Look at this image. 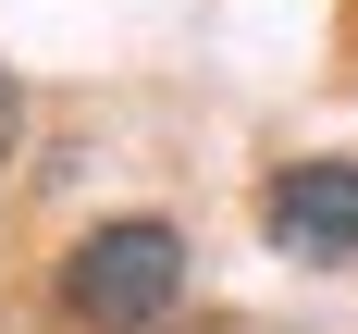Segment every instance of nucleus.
<instances>
[{"instance_id": "nucleus-1", "label": "nucleus", "mask_w": 358, "mask_h": 334, "mask_svg": "<svg viewBox=\"0 0 358 334\" xmlns=\"http://www.w3.org/2000/svg\"><path fill=\"white\" fill-rule=\"evenodd\" d=\"M185 297H198V248H185V223L161 211H99L50 260V309L74 334H173Z\"/></svg>"}, {"instance_id": "nucleus-2", "label": "nucleus", "mask_w": 358, "mask_h": 334, "mask_svg": "<svg viewBox=\"0 0 358 334\" xmlns=\"http://www.w3.org/2000/svg\"><path fill=\"white\" fill-rule=\"evenodd\" d=\"M248 211H259V248L309 260V272L358 260V148H309V161H272Z\"/></svg>"}, {"instance_id": "nucleus-3", "label": "nucleus", "mask_w": 358, "mask_h": 334, "mask_svg": "<svg viewBox=\"0 0 358 334\" xmlns=\"http://www.w3.org/2000/svg\"><path fill=\"white\" fill-rule=\"evenodd\" d=\"M13 137H25V87L0 74V161H13Z\"/></svg>"}]
</instances>
